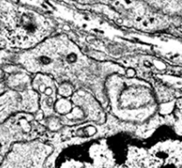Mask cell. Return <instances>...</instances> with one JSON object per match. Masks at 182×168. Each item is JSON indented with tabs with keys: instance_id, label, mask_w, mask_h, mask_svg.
<instances>
[{
	"instance_id": "8992f818",
	"label": "cell",
	"mask_w": 182,
	"mask_h": 168,
	"mask_svg": "<svg viewBox=\"0 0 182 168\" xmlns=\"http://www.w3.org/2000/svg\"><path fill=\"white\" fill-rule=\"evenodd\" d=\"M7 91H9L4 80H0V96L4 94Z\"/></svg>"
},
{
	"instance_id": "277c9868",
	"label": "cell",
	"mask_w": 182,
	"mask_h": 168,
	"mask_svg": "<svg viewBox=\"0 0 182 168\" xmlns=\"http://www.w3.org/2000/svg\"><path fill=\"white\" fill-rule=\"evenodd\" d=\"M22 111V93L12 90L0 96V125L12 116Z\"/></svg>"
},
{
	"instance_id": "3957f363",
	"label": "cell",
	"mask_w": 182,
	"mask_h": 168,
	"mask_svg": "<svg viewBox=\"0 0 182 168\" xmlns=\"http://www.w3.org/2000/svg\"><path fill=\"white\" fill-rule=\"evenodd\" d=\"M32 86L35 91L42 94L41 107L46 115H51L55 106L56 85L53 78L46 74L37 73L32 81Z\"/></svg>"
},
{
	"instance_id": "52a82bcc",
	"label": "cell",
	"mask_w": 182,
	"mask_h": 168,
	"mask_svg": "<svg viewBox=\"0 0 182 168\" xmlns=\"http://www.w3.org/2000/svg\"><path fill=\"white\" fill-rule=\"evenodd\" d=\"M0 152H1V146H0Z\"/></svg>"
},
{
	"instance_id": "6da1fadb",
	"label": "cell",
	"mask_w": 182,
	"mask_h": 168,
	"mask_svg": "<svg viewBox=\"0 0 182 168\" xmlns=\"http://www.w3.org/2000/svg\"><path fill=\"white\" fill-rule=\"evenodd\" d=\"M120 85L123 88H115L110 94L112 107L119 117L143 120L153 113L154 99L147 86L127 81Z\"/></svg>"
},
{
	"instance_id": "5b68a950",
	"label": "cell",
	"mask_w": 182,
	"mask_h": 168,
	"mask_svg": "<svg viewBox=\"0 0 182 168\" xmlns=\"http://www.w3.org/2000/svg\"><path fill=\"white\" fill-rule=\"evenodd\" d=\"M4 82L9 90H12L18 93H22L29 90L30 77L28 73L22 69L21 71L12 75H6Z\"/></svg>"
},
{
	"instance_id": "7a4b0ae2",
	"label": "cell",
	"mask_w": 182,
	"mask_h": 168,
	"mask_svg": "<svg viewBox=\"0 0 182 168\" xmlns=\"http://www.w3.org/2000/svg\"><path fill=\"white\" fill-rule=\"evenodd\" d=\"M32 119V116L28 113L19 112L0 125L1 152H8L14 143L32 140L31 134L34 128Z\"/></svg>"
}]
</instances>
